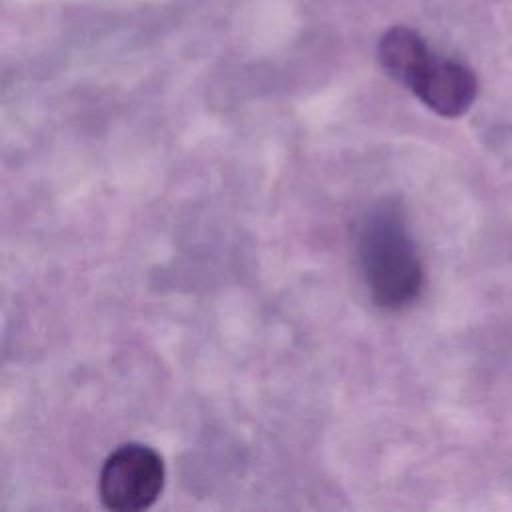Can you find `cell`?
<instances>
[{"label": "cell", "instance_id": "obj_1", "mask_svg": "<svg viewBox=\"0 0 512 512\" xmlns=\"http://www.w3.org/2000/svg\"><path fill=\"white\" fill-rule=\"evenodd\" d=\"M378 62L394 82L440 116H462L476 98L478 86L472 70L434 54L412 28L392 26L386 30L378 42Z\"/></svg>", "mask_w": 512, "mask_h": 512}, {"label": "cell", "instance_id": "obj_3", "mask_svg": "<svg viewBox=\"0 0 512 512\" xmlns=\"http://www.w3.org/2000/svg\"><path fill=\"white\" fill-rule=\"evenodd\" d=\"M164 480L162 456L146 444L128 442L104 460L98 496L112 512H140L158 500Z\"/></svg>", "mask_w": 512, "mask_h": 512}, {"label": "cell", "instance_id": "obj_2", "mask_svg": "<svg viewBox=\"0 0 512 512\" xmlns=\"http://www.w3.org/2000/svg\"><path fill=\"white\" fill-rule=\"evenodd\" d=\"M358 258L370 298L384 310H402L424 288V266L416 244L394 206L372 210L358 236Z\"/></svg>", "mask_w": 512, "mask_h": 512}]
</instances>
